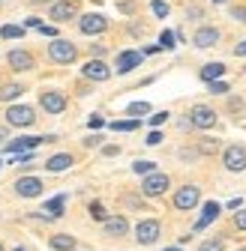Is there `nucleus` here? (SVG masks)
Listing matches in <instances>:
<instances>
[{"mask_svg":"<svg viewBox=\"0 0 246 251\" xmlns=\"http://www.w3.org/2000/svg\"><path fill=\"white\" fill-rule=\"evenodd\" d=\"M48 54H51L54 63H72V60L78 57V51H75V45H72L69 39H54V42L48 45Z\"/></svg>","mask_w":246,"mask_h":251,"instance_id":"nucleus-1","label":"nucleus"},{"mask_svg":"<svg viewBox=\"0 0 246 251\" xmlns=\"http://www.w3.org/2000/svg\"><path fill=\"white\" fill-rule=\"evenodd\" d=\"M222 162H225V168L228 171H246V147H240V144H231L225 152H222Z\"/></svg>","mask_w":246,"mask_h":251,"instance_id":"nucleus-2","label":"nucleus"},{"mask_svg":"<svg viewBox=\"0 0 246 251\" xmlns=\"http://www.w3.org/2000/svg\"><path fill=\"white\" fill-rule=\"evenodd\" d=\"M135 239H138L141 245H153V242L159 239V222H153V218H144V222H138Z\"/></svg>","mask_w":246,"mask_h":251,"instance_id":"nucleus-3","label":"nucleus"},{"mask_svg":"<svg viewBox=\"0 0 246 251\" xmlns=\"http://www.w3.org/2000/svg\"><path fill=\"white\" fill-rule=\"evenodd\" d=\"M198 198H201L198 185H183V188H177V192H174V206L177 209H192L198 203Z\"/></svg>","mask_w":246,"mask_h":251,"instance_id":"nucleus-4","label":"nucleus"},{"mask_svg":"<svg viewBox=\"0 0 246 251\" xmlns=\"http://www.w3.org/2000/svg\"><path fill=\"white\" fill-rule=\"evenodd\" d=\"M33 120H36V114H33V108H27V105H12L6 111V123L9 126H21V129H24V126H30Z\"/></svg>","mask_w":246,"mask_h":251,"instance_id":"nucleus-5","label":"nucleus"},{"mask_svg":"<svg viewBox=\"0 0 246 251\" xmlns=\"http://www.w3.org/2000/svg\"><path fill=\"white\" fill-rule=\"evenodd\" d=\"M165 188H168V176H165V174H150V176H144V182H141V192H144L147 198H159Z\"/></svg>","mask_w":246,"mask_h":251,"instance_id":"nucleus-6","label":"nucleus"},{"mask_svg":"<svg viewBox=\"0 0 246 251\" xmlns=\"http://www.w3.org/2000/svg\"><path fill=\"white\" fill-rule=\"evenodd\" d=\"M108 27V21L102 18V15H96V12H90V15H84L81 21H78V30L84 36H96V33H102V30Z\"/></svg>","mask_w":246,"mask_h":251,"instance_id":"nucleus-7","label":"nucleus"},{"mask_svg":"<svg viewBox=\"0 0 246 251\" xmlns=\"http://www.w3.org/2000/svg\"><path fill=\"white\" fill-rule=\"evenodd\" d=\"M216 123V114H213V108L207 105H195L192 114H189V126H198V129H210V126Z\"/></svg>","mask_w":246,"mask_h":251,"instance_id":"nucleus-8","label":"nucleus"},{"mask_svg":"<svg viewBox=\"0 0 246 251\" xmlns=\"http://www.w3.org/2000/svg\"><path fill=\"white\" fill-rule=\"evenodd\" d=\"M15 192H18L21 198H39V195H42V179H39V176H21V179L15 182Z\"/></svg>","mask_w":246,"mask_h":251,"instance_id":"nucleus-9","label":"nucleus"},{"mask_svg":"<svg viewBox=\"0 0 246 251\" xmlns=\"http://www.w3.org/2000/svg\"><path fill=\"white\" fill-rule=\"evenodd\" d=\"M39 144H45V138H15L6 144V152L9 155H27L30 150H36Z\"/></svg>","mask_w":246,"mask_h":251,"instance_id":"nucleus-10","label":"nucleus"},{"mask_svg":"<svg viewBox=\"0 0 246 251\" xmlns=\"http://www.w3.org/2000/svg\"><path fill=\"white\" fill-rule=\"evenodd\" d=\"M81 72H84V78H90V81H108V75H111V69L105 66L102 60H87Z\"/></svg>","mask_w":246,"mask_h":251,"instance_id":"nucleus-11","label":"nucleus"},{"mask_svg":"<svg viewBox=\"0 0 246 251\" xmlns=\"http://www.w3.org/2000/svg\"><path fill=\"white\" fill-rule=\"evenodd\" d=\"M192 42H195V48H213L219 42V30L216 27H201V30H195Z\"/></svg>","mask_w":246,"mask_h":251,"instance_id":"nucleus-12","label":"nucleus"},{"mask_svg":"<svg viewBox=\"0 0 246 251\" xmlns=\"http://www.w3.org/2000/svg\"><path fill=\"white\" fill-rule=\"evenodd\" d=\"M9 66L12 69H18V72H27V69H33V54H27V51H21V48H15V51H9Z\"/></svg>","mask_w":246,"mask_h":251,"instance_id":"nucleus-13","label":"nucleus"},{"mask_svg":"<svg viewBox=\"0 0 246 251\" xmlns=\"http://www.w3.org/2000/svg\"><path fill=\"white\" fill-rule=\"evenodd\" d=\"M42 108L48 111V114H60L66 108V99H63V93H54V90H48V93H42Z\"/></svg>","mask_w":246,"mask_h":251,"instance_id":"nucleus-14","label":"nucleus"},{"mask_svg":"<svg viewBox=\"0 0 246 251\" xmlns=\"http://www.w3.org/2000/svg\"><path fill=\"white\" fill-rule=\"evenodd\" d=\"M75 0H60V3H54L51 6V21H69V18H75Z\"/></svg>","mask_w":246,"mask_h":251,"instance_id":"nucleus-15","label":"nucleus"},{"mask_svg":"<svg viewBox=\"0 0 246 251\" xmlns=\"http://www.w3.org/2000/svg\"><path fill=\"white\" fill-rule=\"evenodd\" d=\"M141 51H123L120 57H117V72H132V69H138L141 66Z\"/></svg>","mask_w":246,"mask_h":251,"instance_id":"nucleus-16","label":"nucleus"},{"mask_svg":"<svg viewBox=\"0 0 246 251\" xmlns=\"http://www.w3.org/2000/svg\"><path fill=\"white\" fill-rule=\"evenodd\" d=\"M105 233H108V236H126V233H129V222H126L123 215L105 218Z\"/></svg>","mask_w":246,"mask_h":251,"instance_id":"nucleus-17","label":"nucleus"},{"mask_svg":"<svg viewBox=\"0 0 246 251\" xmlns=\"http://www.w3.org/2000/svg\"><path fill=\"white\" fill-rule=\"evenodd\" d=\"M216 215H219V203H204V212H201V218H198V222H195V230H204L210 222H216Z\"/></svg>","mask_w":246,"mask_h":251,"instance_id":"nucleus-18","label":"nucleus"},{"mask_svg":"<svg viewBox=\"0 0 246 251\" xmlns=\"http://www.w3.org/2000/svg\"><path fill=\"white\" fill-rule=\"evenodd\" d=\"M69 165H72V155H69V152H57V155H51V159L45 162V168H48V171H54V174L66 171Z\"/></svg>","mask_w":246,"mask_h":251,"instance_id":"nucleus-19","label":"nucleus"},{"mask_svg":"<svg viewBox=\"0 0 246 251\" xmlns=\"http://www.w3.org/2000/svg\"><path fill=\"white\" fill-rule=\"evenodd\" d=\"M63 206H66V198H63V195H57V198H51V201L42 206V215L57 218V215H63Z\"/></svg>","mask_w":246,"mask_h":251,"instance_id":"nucleus-20","label":"nucleus"},{"mask_svg":"<svg viewBox=\"0 0 246 251\" xmlns=\"http://www.w3.org/2000/svg\"><path fill=\"white\" fill-rule=\"evenodd\" d=\"M225 75V66H222V63H207V66L201 69V78L210 84V81H219Z\"/></svg>","mask_w":246,"mask_h":251,"instance_id":"nucleus-21","label":"nucleus"},{"mask_svg":"<svg viewBox=\"0 0 246 251\" xmlns=\"http://www.w3.org/2000/svg\"><path fill=\"white\" fill-rule=\"evenodd\" d=\"M51 248H57V251H72L75 248V239L69 233H57V236H51Z\"/></svg>","mask_w":246,"mask_h":251,"instance_id":"nucleus-22","label":"nucleus"},{"mask_svg":"<svg viewBox=\"0 0 246 251\" xmlns=\"http://www.w3.org/2000/svg\"><path fill=\"white\" fill-rule=\"evenodd\" d=\"M18 96H21V84H6L3 90H0V99H3V102H12Z\"/></svg>","mask_w":246,"mask_h":251,"instance_id":"nucleus-23","label":"nucleus"},{"mask_svg":"<svg viewBox=\"0 0 246 251\" xmlns=\"http://www.w3.org/2000/svg\"><path fill=\"white\" fill-rule=\"evenodd\" d=\"M0 33H3V39H21V36H24V27H21V24H6Z\"/></svg>","mask_w":246,"mask_h":251,"instance_id":"nucleus-24","label":"nucleus"},{"mask_svg":"<svg viewBox=\"0 0 246 251\" xmlns=\"http://www.w3.org/2000/svg\"><path fill=\"white\" fill-rule=\"evenodd\" d=\"M114 132H135L138 129V120H120V123H111Z\"/></svg>","mask_w":246,"mask_h":251,"instance_id":"nucleus-25","label":"nucleus"},{"mask_svg":"<svg viewBox=\"0 0 246 251\" xmlns=\"http://www.w3.org/2000/svg\"><path fill=\"white\" fill-rule=\"evenodd\" d=\"M132 171H135V174H144V176H150V174H156V165L141 159V162H135V165H132Z\"/></svg>","mask_w":246,"mask_h":251,"instance_id":"nucleus-26","label":"nucleus"},{"mask_svg":"<svg viewBox=\"0 0 246 251\" xmlns=\"http://www.w3.org/2000/svg\"><path fill=\"white\" fill-rule=\"evenodd\" d=\"M198 150H201L204 155H213V152L219 150V144H216V138H204V141L198 144Z\"/></svg>","mask_w":246,"mask_h":251,"instance_id":"nucleus-27","label":"nucleus"},{"mask_svg":"<svg viewBox=\"0 0 246 251\" xmlns=\"http://www.w3.org/2000/svg\"><path fill=\"white\" fill-rule=\"evenodd\" d=\"M222 248H225V242H222L219 236H216V239H207V242L198 245V251H222Z\"/></svg>","mask_w":246,"mask_h":251,"instance_id":"nucleus-28","label":"nucleus"},{"mask_svg":"<svg viewBox=\"0 0 246 251\" xmlns=\"http://www.w3.org/2000/svg\"><path fill=\"white\" fill-rule=\"evenodd\" d=\"M90 215H93L96 222H105V218H108V212H105V206H102L99 201H93V203H90Z\"/></svg>","mask_w":246,"mask_h":251,"instance_id":"nucleus-29","label":"nucleus"},{"mask_svg":"<svg viewBox=\"0 0 246 251\" xmlns=\"http://www.w3.org/2000/svg\"><path fill=\"white\" fill-rule=\"evenodd\" d=\"M144 114H150V105L147 102H132L129 105V117H144Z\"/></svg>","mask_w":246,"mask_h":251,"instance_id":"nucleus-30","label":"nucleus"},{"mask_svg":"<svg viewBox=\"0 0 246 251\" xmlns=\"http://www.w3.org/2000/svg\"><path fill=\"white\" fill-rule=\"evenodd\" d=\"M150 9H153V15H159V18H165V15H168V3H165V0H153Z\"/></svg>","mask_w":246,"mask_h":251,"instance_id":"nucleus-31","label":"nucleus"},{"mask_svg":"<svg viewBox=\"0 0 246 251\" xmlns=\"http://www.w3.org/2000/svg\"><path fill=\"white\" fill-rule=\"evenodd\" d=\"M159 48H174V33H171V30H162V36H159Z\"/></svg>","mask_w":246,"mask_h":251,"instance_id":"nucleus-32","label":"nucleus"},{"mask_svg":"<svg viewBox=\"0 0 246 251\" xmlns=\"http://www.w3.org/2000/svg\"><path fill=\"white\" fill-rule=\"evenodd\" d=\"M234 227H237V230H246V209H240V212L234 215Z\"/></svg>","mask_w":246,"mask_h":251,"instance_id":"nucleus-33","label":"nucleus"},{"mask_svg":"<svg viewBox=\"0 0 246 251\" xmlns=\"http://www.w3.org/2000/svg\"><path fill=\"white\" fill-rule=\"evenodd\" d=\"M210 93H228V84L225 81H210Z\"/></svg>","mask_w":246,"mask_h":251,"instance_id":"nucleus-34","label":"nucleus"},{"mask_svg":"<svg viewBox=\"0 0 246 251\" xmlns=\"http://www.w3.org/2000/svg\"><path fill=\"white\" fill-rule=\"evenodd\" d=\"M165 120H168V114H165V111H159V114H153V117H150V126H162Z\"/></svg>","mask_w":246,"mask_h":251,"instance_id":"nucleus-35","label":"nucleus"},{"mask_svg":"<svg viewBox=\"0 0 246 251\" xmlns=\"http://www.w3.org/2000/svg\"><path fill=\"white\" fill-rule=\"evenodd\" d=\"M231 15H234L237 21H246V6H234V9H231Z\"/></svg>","mask_w":246,"mask_h":251,"instance_id":"nucleus-36","label":"nucleus"},{"mask_svg":"<svg viewBox=\"0 0 246 251\" xmlns=\"http://www.w3.org/2000/svg\"><path fill=\"white\" fill-rule=\"evenodd\" d=\"M159 141H162V135H159V132H150V135H147V144H150V147H156Z\"/></svg>","mask_w":246,"mask_h":251,"instance_id":"nucleus-37","label":"nucleus"},{"mask_svg":"<svg viewBox=\"0 0 246 251\" xmlns=\"http://www.w3.org/2000/svg\"><path fill=\"white\" fill-rule=\"evenodd\" d=\"M90 129H102V117H99V114L90 117Z\"/></svg>","mask_w":246,"mask_h":251,"instance_id":"nucleus-38","label":"nucleus"},{"mask_svg":"<svg viewBox=\"0 0 246 251\" xmlns=\"http://www.w3.org/2000/svg\"><path fill=\"white\" fill-rule=\"evenodd\" d=\"M234 54H237V57H243V54H246V39H243V42H240V45L234 48Z\"/></svg>","mask_w":246,"mask_h":251,"instance_id":"nucleus-39","label":"nucleus"},{"mask_svg":"<svg viewBox=\"0 0 246 251\" xmlns=\"http://www.w3.org/2000/svg\"><path fill=\"white\" fill-rule=\"evenodd\" d=\"M99 141H102V138H99V135H93V138H87V141H84V144H87V147H96V144H99Z\"/></svg>","mask_w":246,"mask_h":251,"instance_id":"nucleus-40","label":"nucleus"},{"mask_svg":"<svg viewBox=\"0 0 246 251\" xmlns=\"http://www.w3.org/2000/svg\"><path fill=\"white\" fill-rule=\"evenodd\" d=\"M0 141H6V129H0Z\"/></svg>","mask_w":246,"mask_h":251,"instance_id":"nucleus-41","label":"nucleus"},{"mask_svg":"<svg viewBox=\"0 0 246 251\" xmlns=\"http://www.w3.org/2000/svg\"><path fill=\"white\" fill-rule=\"evenodd\" d=\"M33 3H51V0H33Z\"/></svg>","mask_w":246,"mask_h":251,"instance_id":"nucleus-42","label":"nucleus"},{"mask_svg":"<svg viewBox=\"0 0 246 251\" xmlns=\"http://www.w3.org/2000/svg\"><path fill=\"white\" fill-rule=\"evenodd\" d=\"M165 251H180V248H165Z\"/></svg>","mask_w":246,"mask_h":251,"instance_id":"nucleus-43","label":"nucleus"},{"mask_svg":"<svg viewBox=\"0 0 246 251\" xmlns=\"http://www.w3.org/2000/svg\"><path fill=\"white\" fill-rule=\"evenodd\" d=\"M213 3H222V0H213Z\"/></svg>","mask_w":246,"mask_h":251,"instance_id":"nucleus-44","label":"nucleus"},{"mask_svg":"<svg viewBox=\"0 0 246 251\" xmlns=\"http://www.w3.org/2000/svg\"><path fill=\"white\" fill-rule=\"evenodd\" d=\"M15 251H24V248H15Z\"/></svg>","mask_w":246,"mask_h":251,"instance_id":"nucleus-45","label":"nucleus"},{"mask_svg":"<svg viewBox=\"0 0 246 251\" xmlns=\"http://www.w3.org/2000/svg\"><path fill=\"white\" fill-rule=\"evenodd\" d=\"M240 251H246V248H240Z\"/></svg>","mask_w":246,"mask_h":251,"instance_id":"nucleus-46","label":"nucleus"},{"mask_svg":"<svg viewBox=\"0 0 246 251\" xmlns=\"http://www.w3.org/2000/svg\"><path fill=\"white\" fill-rule=\"evenodd\" d=\"M0 251H3V248H0Z\"/></svg>","mask_w":246,"mask_h":251,"instance_id":"nucleus-47","label":"nucleus"}]
</instances>
